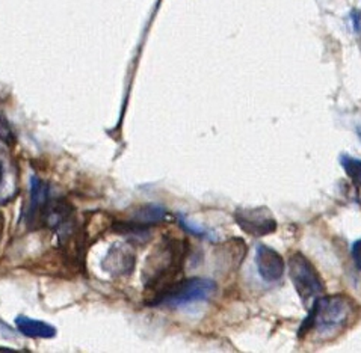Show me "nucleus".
Here are the masks:
<instances>
[{
  "instance_id": "obj_2",
  "label": "nucleus",
  "mask_w": 361,
  "mask_h": 353,
  "mask_svg": "<svg viewBox=\"0 0 361 353\" xmlns=\"http://www.w3.org/2000/svg\"><path fill=\"white\" fill-rule=\"evenodd\" d=\"M353 299L343 296H333L316 299L312 313L305 318L300 330V337H304L310 329H317L321 334H331L343 326L353 313Z\"/></svg>"
},
{
  "instance_id": "obj_5",
  "label": "nucleus",
  "mask_w": 361,
  "mask_h": 353,
  "mask_svg": "<svg viewBox=\"0 0 361 353\" xmlns=\"http://www.w3.org/2000/svg\"><path fill=\"white\" fill-rule=\"evenodd\" d=\"M235 221L243 231L254 237H263L277 230V221L267 207L239 209L235 211Z\"/></svg>"
},
{
  "instance_id": "obj_7",
  "label": "nucleus",
  "mask_w": 361,
  "mask_h": 353,
  "mask_svg": "<svg viewBox=\"0 0 361 353\" xmlns=\"http://www.w3.org/2000/svg\"><path fill=\"white\" fill-rule=\"evenodd\" d=\"M256 263L260 276L267 283L280 281L284 273V260L283 256L274 251L269 246L260 244L256 252Z\"/></svg>"
},
{
  "instance_id": "obj_12",
  "label": "nucleus",
  "mask_w": 361,
  "mask_h": 353,
  "mask_svg": "<svg viewBox=\"0 0 361 353\" xmlns=\"http://www.w3.org/2000/svg\"><path fill=\"white\" fill-rule=\"evenodd\" d=\"M0 141L8 147H14L17 142V136L13 130V127H11V124L2 113H0Z\"/></svg>"
},
{
  "instance_id": "obj_6",
  "label": "nucleus",
  "mask_w": 361,
  "mask_h": 353,
  "mask_svg": "<svg viewBox=\"0 0 361 353\" xmlns=\"http://www.w3.org/2000/svg\"><path fill=\"white\" fill-rule=\"evenodd\" d=\"M136 264V254L130 244H114L102 261L104 272L112 276L130 275Z\"/></svg>"
},
{
  "instance_id": "obj_10",
  "label": "nucleus",
  "mask_w": 361,
  "mask_h": 353,
  "mask_svg": "<svg viewBox=\"0 0 361 353\" xmlns=\"http://www.w3.org/2000/svg\"><path fill=\"white\" fill-rule=\"evenodd\" d=\"M166 218V210L156 204H145L137 209L129 219L135 225L144 230H150L152 225H157Z\"/></svg>"
},
{
  "instance_id": "obj_14",
  "label": "nucleus",
  "mask_w": 361,
  "mask_h": 353,
  "mask_svg": "<svg viewBox=\"0 0 361 353\" xmlns=\"http://www.w3.org/2000/svg\"><path fill=\"white\" fill-rule=\"evenodd\" d=\"M4 231H5V216L4 213L0 211V240L4 237Z\"/></svg>"
},
{
  "instance_id": "obj_3",
  "label": "nucleus",
  "mask_w": 361,
  "mask_h": 353,
  "mask_svg": "<svg viewBox=\"0 0 361 353\" xmlns=\"http://www.w3.org/2000/svg\"><path fill=\"white\" fill-rule=\"evenodd\" d=\"M215 292L216 284L209 278H186V280H178L173 285H169L164 292L150 296L147 299V304L152 306L177 308L207 301Z\"/></svg>"
},
{
  "instance_id": "obj_1",
  "label": "nucleus",
  "mask_w": 361,
  "mask_h": 353,
  "mask_svg": "<svg viewBox=\"0 0 361 353\" xmlns=\"http://www.w3.org/2000/svg\"><path fill=\"white\" fill-rule=\"evenodd\" d=\"M188 243L173 235H165L147 256L142 269V284L152 296L178 281L188 256Z\"/></svg>"
},
{
  "instance_id": "obj_8",
  "label": "nucleus",
  "mask_w": 361,
  "mask_h": 353,
  "mask_svg": "<svg viewBox=\"0 0 361 353\" xmlns=\"http://www.w3.org/2000/svg\"><path fill=\"white\" fill-rule=\"evenodd\" d=\"M49 186L41 181L38 177H32L30 180V206L26 215L29 227H37L39 222V215L42 207L49 201Z\"/></svg>"
},
{
  "instance_id": "obj_13",
  "label": "nucleus",
  "mask_w": 361,
  "mask_h": 353,
  "mask_svg": "<svg viewBox=\"0 0 361 353\" xmlns=\"http://www.w3.org/2000/svg\"><path fill=\"white\" fill-rule=\"evenodd\" d=\"M353 260L358 269H361V239L353 244Z\"/></svg>"
},
{
  "instance_id": "obj_15",
  "label": "nucleus",
  "mask_w": 361,
  "mask_h": 353,
  "mask_svg": "<svg viewBox=\"0 0 361 353\" xmlns=\"http://www.w3.org/2000/svg\"><path fill=\"white\" fill-rule=\"evenodd\" d=\"M4 175H5V171H4V165L0 163V186L4 183Z\"/></svg>"
},
{
  "instance_id": "obj_4",
  "label": "nucleus",
  "mask_w": 361,
  "mask_h": 353,
  "mask_svg": "<svg viewBox=\"0 0 361 353\" xmlns=\"http://www.w3.org/2000/svg\"><path fill=\"white\" fill-rule=\"evenodd\" d=\"M289 275L293 287L298 292L304 304L316 301L324 292L325 284L316 267L307 260V256L301 252H295L289 259Z\"/></svg>"
},
{
  "instance_id": "obj_9",
  "label": "nucleus",
  "mask_w": 361,
  "mask_h": 353,
  "mask_svg": "<svg viewBox=\"0 0 361 353\" xmlns=\"http://www.w3.org/2000/svg\"><path fill=\"white\" fill-rule=\"evenodd\" d=\"M16 326L21 334L29 338H55L56 328H53L50 323L42 322V320L29 318L26 316H18L16 318Z\"/></svg>"
},
{
  "instance_id": "obj_11",
  "label": "nucleus",
  "mask_w": 361,
  "mask_h": 353,
  "mask_svg": "<svg viewBox=\"0 0 361 353\" xmlns=\"http://www.w3.org/2000/svg\"><path fill=\"white\" fill-rule=\"evenodd\" d=\"M341 162L346 175L353 180V183L355 186L361 187V160L349 156H342Z\"/></svg>"
}]
</instances>
